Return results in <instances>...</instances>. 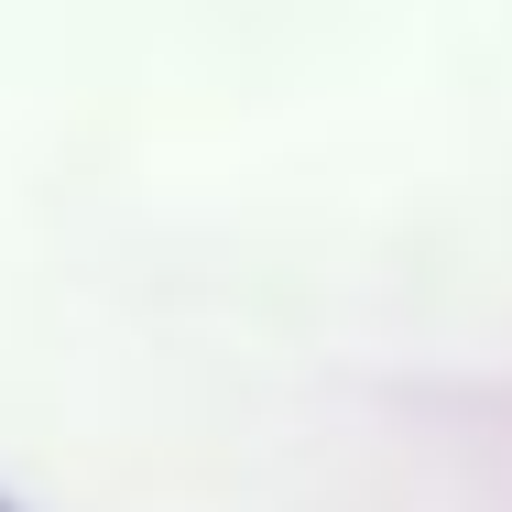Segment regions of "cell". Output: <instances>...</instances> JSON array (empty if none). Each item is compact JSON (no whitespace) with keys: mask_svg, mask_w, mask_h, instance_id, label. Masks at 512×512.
Here are the masks:
<instances>
[{"mask_svg":"<svg viewBox=\"0 0 512 512\" xmlns=\"http://www.w3.org/2000/svg\"><path fill=\"white\" fill-rule=\"evenodd\" d=\"M0 512H11V502H0Z\"/></svg>","mask_w":512,"mask_h":512,"instance_id":"1","label":"cell"}]
</instances>
